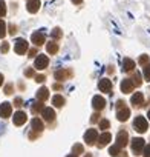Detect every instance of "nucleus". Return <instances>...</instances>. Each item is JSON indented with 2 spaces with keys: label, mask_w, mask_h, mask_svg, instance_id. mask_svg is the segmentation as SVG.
<instances>
[{
  "label": "nucleus",
  "mask_w": 150,
  "mask_h": 157,
  "mask_svg": "<svg viewBox=\"0 0 150 157\" xmlns=\"http://www.w3.org/2000/svg\"><path fill=\"white\" fill-rule=\"evenodd\" d=\"M12 93V85H6L5 88V94H11Z\"/></svg>",
  "instance_id": "nucleus-39"
},
{
  "label": "nucleus",
  "mask_w": 150,
  "mask_h": 157,
  "mask_svg": "<svg viewBox=\"0 0 150 157\" xmlns=\"http://www.w3.org/2000/svg\"><path fill=\"white\" fill-rule=\"evenodd\" d=\"M41 116H43V119H45L46 122H52V120L55 119V111H54L52 108H43Z\"/></svg>",
  "instance_id": "nucleus-13"
},
{
  "label": "nucleus",
  "mask_w": 150,
  "mask_h": 157,
  "mask_svg": "<svg viewBox=\"0 0 150 157\" xmlns=\"http://www.w3.org/2000/svg\"><path fill=\"white\" fill-rule=\"evenodd\" d=\"M2 85H3V74L0 72V86H2Z\"/></svg>",
  "instance_id": "nucleus-41"
},
{
  "label": "nucleus",
  "mask_w": 150,
  "mask_h": 157,
  "mask_svg": "<svg viewBox=\"0 0 150 157\" xmlns=\"http://www.w3.org/2000/svg\"><path fill=\"white\" fill-rule=\"evenodd\" d=\"M104 105H106V100H104L101 96H95V97L92 99V106H94L97 111H101V109L104 108Z\"/></svg>",
  "instance_id": "nucleus-11"
},
{
  "label": "nucleus",
  "mask_w": 150,
  "mask_h": 157,
  "mask_svg": "<svg viewBox=\"0 0 150 157\" xmlns=\"http://www.w3.org/2000/svg\"><path fill=\"white\" fill-rule=\"evenodd\" d=\"M25 74H26L28 77H31V75H34V69H26V71H25Z\"/></svg>",
  "instance_id": "nucleus-40"
},
{
  "label": "nucleus",
  "mask_w": 150,
  "mask_h": 157,
  "mask_svg": "<svg viewBox=\"0 0 150 157\" xmlns=\"http://www.w3.org/2000/svg\"><path fill=\"white\" fill-rule=\"evenodd\" d=\"M127 140H129V134L126 131H120L118 136H116V143L115 145L120 146V148H124L127 145Z\"/></svg>",
  "instance_id": "nucleus-6"
},
{
  "label": "nucleus",
  "mask_w": 150,
  "mask_h": 157,
  "mask_svg": "<svg viewBox=\"0 0 150 157\" xmlns=\"http://www.w3.org/2000/svg\"><path fill=\"white\" fill-rule=\"evenodd\" d=\"M84 140L88 145H94L95 140H98V131L97 129H88L84 134Z\"/></svg>",
  "instance_id": "nucleus-4"
},
{
  "label": "nucleus",
  "mask_w": 150,
  "mask_h": 157,
  "mask_svg": "<svg viewBox=\"0 0 150 157\" xmlns=\"http://www.w3.org/2000/svg\"><path fill=\"white\" fill-rule=\"evenodd\" d=\"M72 2H73V3H81L83 0H72Z\"/></svg>",
  "instance_id": "nucleus-43"
},
{
  "label": "nucleus",
  "mask_w": 150,
  "mask_h": 157,
  "mask_svg": "<svg viewBox=\"0 0 150 157\" xmlns=\"http://www.w3.org/2000/svg\"><path fill=\"white\" fill-rule=\"evenodd\" d=\"M138 62H139V65H147V63H148V56H147V54H144V56H141Z\"/></svg>",
  "instance_id": "nucleus-29"
},
{
  "label": "nucleus",
  "mask_w": 150,
  "mask_h": 157,
  "mask_svg": "<svg viewBox=\"0 0 150 157\" xmlns=\"http://www.w3.org/2000/svg\"><path fill=\"white\" fill-rule=\"evenodd\" d=\"M100 128H101V129H107V128H109V120H106V119L100 120Z\"/></svg>",
  "instance_id": "nucleus-31"
},
{
  "label": "nucleus",
  "mask_w": 150,
  "mask_h": 157,
  "mask_svg": "<svg viewBox=\"0 0 150 157\" xmlns=\"http://www.w3.org/2000/svg\"><path fill=\"white\" fill-rule=\"evenodd\" d=\"M132 82H133V85H136V86L141 85V74H139V72H136V74L133 75V80H132Z\"/></svg>",
  "instance_id": "nucleus-27"
},
{
  "label": "nucleus",
  "mask_w": 150,
  "mask_h": 157,
  "mask_svg": "<svg viewBox=\"0 0 150 157\" xmlns=\"http://www.w3.org/2000/svg\"><path fill=\"white\" fill-rule=\"evenodd\" d=\"M52 103H54L55 106H58V108H60V106H63V105H64V99H63L61 96H54V97H52Z\"/></svg>",
  "instance_id": "nucleus-22"
},
{
  "label": "nucleus",
  "mask_w": 150,
  "mask_h": 157,
  "mask_svg": "<svg viewBox=\"0 0 150 157\" xmlns=\"http://www.w3.org/2000/svg\"><path fill=\"white\" fill-rule=\"evenodd\" d=\"M60 36H61V31H60L58 28H57V29H54V33H52V37H55V39H57V37H60Z\"/></svg>",
  "instance_id": "nucleus-36"
},
{
  "label": "nucleus",
  "mask_w": 150,
  "mask_h": 157,
  "mask_svg": "<svg viewBox=\"0 0 150 157\" xmlns=\"http://www.w3.org/2000/svg\"><path fill=\"white\" fill-rule=\"evenodd\" d=\"M66 71H57L55 72V78H57V80H64V78H66Z\"/></svg>",
  "instance_id": "nucleus-25"
},
{
  "label": "nucleus",
  "mask_w": 150,
  "mask_h": 157,
  "mask_svg": "<svg viewBox=\"0 0 150 157\" xmlns=\"http://www.w3.org/2000/svg\"><path fill=\"white\" fill-rule=\"evenodd\" d=\"M147 116H148V120H150V109H148V114Z\"/></svg>",
  "instance_id": "nucleus-45"
},
{
  "label": "nucleus",
  "mask_w": 150,
  "mask_h": 157,
  "mask_svg": "<svg viewBox=\"0 0 150 157\" xmlns=\"http://www.w3.org/2000/svg\"><path fill=\"white\" fill-rule=\"evenodd\" d=\"M48 97H49V90H48V88H45V86H43V88H40V90H38V93H37V99L43 102V100H46Z\"/></svg>",
  "instance_id": "nucleus-17"
},
{
  "label": "nucleus",
  "mask_w": 150,
  "mask_h": 157,
  "mask_svg": "<svg viewBox=\"0 0 150 157\" xmlns=\"http://www.w3.org/2000/svg\"><path fill=\"white\" fill-rule=\"evenodd\" d=\"M26 119H28L26 113H23V111H17V113L14 114V125L20 126V125H23V123L26 122Z\"/></svg>",
  "instance_id": "nucleus-12"
},
{
  "label": "nucleus",
  "mask_w": 150,
  "mask_h": 157,
  "mask_svg": "<svg viewBox=\"0 0 150 157\" xmlns=\"http://www.w3.org/2000/svg\"><path fill=\"white\" fill-rule=\"evenodd\" d=\"M84 157H92V155H91V154H88V155H84Z\"/></svg>",
  "instance_id": "nucleus-46"
},
{
  "label": "nucleus",
  "mask_w": 150,
  "mask_h": 157,
  "mask_svg": "<svg viewBox=\"0 0 150 157\" xmlns=\"http://www.w3.org/2000/svg\"><path fill=\"white\" fill-rule=\"evenodd\" d=\"M11 113H12V106H11V103L3 102L2 105H0V117L6 119V117H9V116H11Z\"/></svg>",
  "instance_id": "nucleus-7"
},
{
  "label": "nucleus",
  "mask_w": 150,
  "mask_h": 157,
  "mask_svg": "<svg viewBox=\"0 0 150 157\" xmlns=\"http://www.w3.org/2000/svg\"><path fill=\"white\" fill-rule=\"evenodd\" d=\"M37 111H43V103H35L32 106V113H37Z\"/></svg>",
  "instance_id": "nucleus-33"
},
{
  "label": "nucleus",
  "mask_w": 150,
  "mask_h": 157,
  "mask_svg": "<svg viewBox=\"0 0 150 157\" xmlns=\"http://www.w3.org/2000/svg\"><path fill=\"white\" fill-rule=\"evenodd\" d=\"M135 68V62L132 59H124L123 60V69L124 71H132Z\"/></svg>",
  "instance_id": "nucleus-19"
},
{
  "label": "nucleus",
  "mask_w": 150,
  "mask_h": 157,
  "mask_svg": "<svg viewBox=\"0 0 150 157\" xmlns=\"http://www.w3.org/2000/svg\"><path fill=\"white\" fill-rule=\"evenodd\" d=\"M6 36V25L3 20H0V39H3Z\"/></svg>",
  "instance_id": "nucleus-24"
},
{
  "label": "nucleus",
  "mask_w": 150,
  "mask_h": 157,
  "mask_svg": "<svg viewBox=\"0 0 150 157\" xmlns=\"http://www.w3.org/2000/svg\"><path fill=\"white\" fill-rule=\"evenodd\" d=\"M40 0H29V2H28V5H26V10L29 11V13H37L38 10H40Z\"/></svg>",
  "instance_id": "nucleus-14"
},
{
  "label": "nucleus",
  "mask_w": 150,
  "mask_h": 157,
  "mask_svg": "<svg viewBox=\"0 0 150 157\" xmlns=\"http://www.w3.org/2000/svg\"><path fill=\"white\" fill-rule=\"evenodd\" d=\"M118 113H116V119L120 120V122H124V120H127L129 119V116H130V109L127 108V106H124L123 105V102H118Z\"/></svg>",
  "instance_id": "nucleus-2"
},
{
  "label": "nucleus",
  "mask_w": 150,
  "mask_h": 157,
  "mask_svg": "<svg viewBox=\"0 0 150 157\" xmlns=\"http://www.w3.org/2000/svg\"><path fill=\"white\" fill-rule=\"evenodd\" d=\"M31 40H32V43L34 45H37V46H40V45H43L45 43V36H43V33H34L32 36H31Z\"/></svg>",
  "instance_id": "nucleus-15"
},
{
  "label": "nucleus",
  "mask_w": 150,
  "mask_h": 157,
  "mask_svg": "<svg viewBox=\"0 0 150 157\" xmlns=\"http://www.w3.org/2000/svg\"><path fill=\"white\" fill-rule=\"evenodd\" d=\"M120 146H116V145H113V146H110L109 148V154L112 155V157H116V155H120Z\"/></svg>",
  "instance_id": "nucleus-23"
},
{
  "label": "nucleus",
  "mask_w": 150,
  "mask_h": 157,
  "mask_svg": "<svg viewBox=\"0 0 150 157\" xmlns=\"http://www.w3.org/2000/svg\"><path fill=\"white\" fill-rule=\"evenodd\" d=\"M31 125H32V129H34V131H37V132H41V131H43V122H41V120L32 119Z\"/></svg>",
  "instance_id": "nucleus-20"
},
{
  "label": "nucleus",
  "mask_w": 150,
  "mask_h": 157,
  "mask_svg": "<svg viewBox=\"0 0 150 157\" xmlns=\"http://www.w3.org/2000/svg\"><path fill=\"white\" fill-rule=\"evenodd\" d=\"M133 128H135V131H138V132H145L147 128H148V123H147V120H145L142 116H138V117L133 120Z\"/></svg>",
  "instance_id": "nucleus-1"
},
{
  "label": "nucleus",
  "mask_w": 150,
  "mask_h": 157,
  "mask_svg": "<svg viewBox=\"0 0 150 157\" xmlns=\"http://www.w3.org/2000/svg\"><path fill=\"white\" fill-rule=\"evenodd\" d=\"M6 14V5L3 0H0V17H3Z\"/></svg>",
  "instance_id": "nucleus-28"
},
{
  "label": "nucleus",
  "mask_w": 150,
  "mask_h": 157,
  "mask_svg": "<svg viewBox=\"0 0 150 157\" xmlns=\"http://www.w3.org/2000/svg\"><path fill=\"white\" fill-rule=\"evenodd\" d=\"M9 33H11V34H14V33H16V26H14V25L11 26V29H9Z\"/></svg>",
  "instance_id": "nucleus-42"
},
{
  "label": "nucleus",
  "mask_w": 150,
  "mask_h": 157,
  "mask_svg": "<svg viewBox=\"0 0 150 157\" xmlns=\"http://www.w3.org/2000/svg\"><path fill=\"white\" fill-rule=\"evenodd\" d=\"M14 105H16V106H22V105H23V100H22L20 97H17V99L14 100Z\"/></svg>",
  "instance_id": "nucleus-37"
},
{
  "label": "nucleus",
  "mask_w": 150,
  "mask_h": 157,
  "mask_svg": "<svg viewBox=\"0 0 150 157\" xmlns=\"http://www.w3.org/2000/svg\"><path fill=\"white\" fill-rule=\"evenodd\" d=\"M144 78L145 80H150V63H147L144 66Z\"/></svg>",
  "instance_id": "nucleus-26"
},
{
  "label": "nucleus",
  "mask_w": 150,
  "mask_h": 157,
  "mask_svg": "<svg viewBox=\"0 0 150 157\" xmlns=\"http://www.w3.org/2000/svg\"><path fill=\"white\" fill-rule=\"evenodd\" d=\"M110 140H112V136H110L109 132H104V134H101V136H100L98 146H100V148H103V146H106V145H107Z\"/></svg>",
  "instance_id": "nucleus-16"
},
{
  "label": "nucleus",
  "mask_w": 150,
  "mask_h": 157,
  "mask_svg": "<svg viewBox=\"0 0 150 157\" xmlns=\"http://www.w3.org/2000/svg\"><path fill=\"white\" fill-rule=\"evenodd\" d=\"M133 82L130 80V78H124V80L121 82V91L124 93V94H129V93H132L133 91Z\"/></svg>",
  "instance_id": "nucleus-10"
},
{
  "label": "nucleus",
  "mask_w": 150,
  "mask_h": 157,
  "mask_svg": "<svg viewBox=\"0 0 150 157\" xmlns=\"http://www.w3.org/2000/svg\"><path fill=\"white\" fill-rule=\"evenodd\" d=\"M73 152H75V154L83 152V145H80V143H75V145H73Z\"/></svg>",
  "instance_id": "nucleus-30"
},
{
  "label": "nucleus",
  "mask_w": 150,
  "mask_h": 157,
  "mask_svg": "<svg viewBox=\"0 0 150 157\" xmlns=\"http://www.w3.org/2000/svg\"><path fill=\"white\" fill-rule=\"evenodd\" d=\"M48 63H49V59H48V56H45V54H40V56L35 59V68H37V69H45V68L48 66Z\"/></svg>",
  "instance_id": "nucleus-8"
},
{
  "label": "nucleus",
  "mask_w": 150,
  "mask_h": 157,
  "mask_svg": "<svg viewBox=\"0 0 150 157\" xmlns=\"http://www.w3.org/2000/svg\"><path fill=\"white\" fill-rule=\"evenodd\" d=\"M14 49H16L17 54H23V52H26V49H28V42H26L25 39H17V40H16V46H14Z\"/></svg>",
  "instance_id": "nucleus-5"
},
{
  "label": "nucleus",
  "mask_w": 150,
  "mask_h": 157,
  "mask_svg": "<svg viewBox=\"0 0 150 157\" xmlns=\"http://www.w3.org/2000/svg\"><path fill=\"white\" fill-rule=\"evenodd\" d=\"M5 132H6V125L0 122V136H3Z\"/></svg>",
  "instance_id": "nucleus-34"
},
{
  "label": "nucleus",
  "mask_w": 150,
  "mask_h": 157,
  "mask_svg": "<svg viewBox=\"0 0 150 157\" xmlns=\"http://www.w3.org/2000/svg\"><path fill=\"white\" fill-rule=\"evenodd\" d=\"M46 49H48L49 54H57V51H58V45H57L55 42H51V43H48Z\"/></svg>",
  "instance_id": "nucleus-21"
},
{
  "label": "nucleus",
  "mask_w": 150,
  "mask_h": 157,
  "mask_svg": "<svg viewBox=\"0 0 150 157\" xmlns=\"http://www.w3.org/2000/svg\"><path fill=\"white\" fill-rule=\"evenodd\" d=\"M98 88L103 93H110L112 91V82L109 80V78H101L100 83H98Z\"/></svg>",
  "instance_id": "nucleus-9"
},
{
  "label": "nucleus",
  "mask_w": 150,
  "mask_h": 157,
  "mask_svg": "<svg viewBox=\"0 0 150 157\" xmlns=\"http://www.w3.org/2000/svg\"><path fill=\"white\" fill-rule=\"evenodd\" d=\"M144 146H145L144 139H141V137L132 139V151H133L135 154H139L141 151H144Z\"/></svg>",
  "instance_id": "nucleus-3"
},
{
  "label": "nucleus",
  "mask_w": 150,
  "mask_h": 157,
  "mask_svg": "<svg viewBox=\"0 0 150 157\" xmlns=\"http://www.w3.org/2000/svg\"><path fill=\"white\" fill-rule=\"evenodd\" d=\"M66 157H77V155H75V154H69V155H66Z\"/></svg>",
  "instance_id": "nucleus-44"
},
{
  "label": "nucleus",
  "mask_w": 150,
  "mask_h": 157,
  "mask_svg": "<svg viewBox=\"0 0 150 157\" xmlns=\"http://www.w3.org/2000/svg\"><path fill=\"white\" fill-rule=\"evenodd\" d=\"M144 157H150V145L144 146Z\"/></svg>",
  "instance_id": "nucleus-35"
},
{
  "label": "nucleus",
  "mask_w": 150,
  "mask_h": 157,
  "mask_svg": "<svg viewBox=\"0 0 150 157\" xmlns=\"http://www.w3.org/2000/svg\"><path fill=\"white\" fill-rule=\"evenodd\" d=\"M142 102H144V96H142L141 93H136V94H133V96H132V103H133L135 106L142 105Z\"/></svg>",
  "instance_id": "nucleus-18"
},
{
  "label": "nucleus",
  "mask_w": 150,
  "mask_h": 157,
  "mask_svg": "<svg viewBox=\"0 0 150 157\" xmlns=\"http://www.w3.org/2000/svg\"><path fill=\"white\" fill-rule=\"evenodd\" d=\"M45 78H46L45 75H37V77H35V80H37L38 83H43V82H45Z\"/></svg>",
  "instance_id": "nucleus-38"
},
{
  "label": "nucleus",
  "mask_w": 150,
  "mask_h": 157,
  "mask_svg": "<svg viewBox=\"0 0 150 157\" xmlns=\"http://www.w3.org/2000/svg\"><path fill=\"white\" fill-rule=\"evenodd\" d=\"M8 49H9V43H8V42H3L2 46H0V51L5 54V52H8Z\"/></svg>",
  "instance_id": "nucleus-32"
}]
</instances>
